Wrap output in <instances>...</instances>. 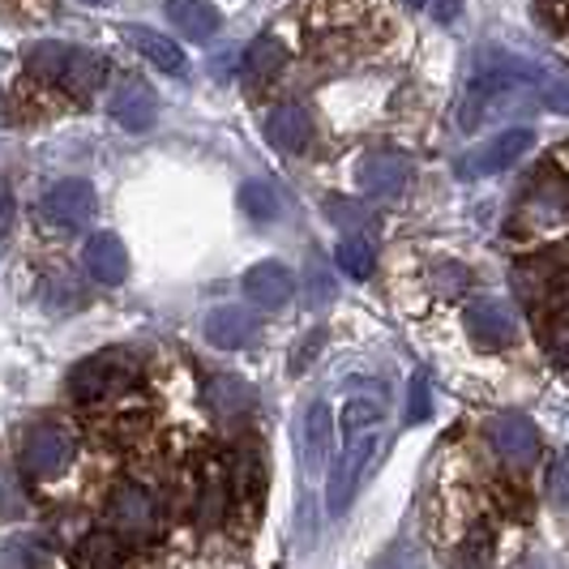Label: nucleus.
<instances>
[{"mask_svg": "<svg viewBox=\"0 0 569 569\" xmlns=\"http://www.w3.org/2000/svg\"><path fill=\"white\" fill-rule=\"evenodd\" d=\"M381 428H386V395H356L342 407V455L330 471V488H326V510L342 513L351 506L356 488L369 471L372 455L381 446Z\"/></svg>", "mask_w": 569, "mask_h": 569, "instance_id": "f257e3e1", "label": "nucleus"}, {"mask_svg": "<svg viewBox=\"0 0 569 569\" xmlns=\"http://www.w3.org/2000/svg\"><path fill=\"white\" fill-rule=\"evenodd\" d=\"M540 78L531 64L506 57H485L476 78L467 86V103H462V129H476L485 124L488 116H497L506 103H518L527 94V82Z\"/></svg>", "mask_w": 569, "mask_h": 569, "instance_id": "f03ea898", "label": "nucleus"}, {"mask_svg": "<svg viewBox=\"0 0 569 569\" xmlns=\"http://www.w3.org/2000/svg\"><path fill=\"white\" fill-rule=\"evenodd\" d=\"M138 377V360L129 351H99L82 365H73L69 372V395L78 402H94V399H112L120 390H129Z\"/></svg>", "mask_w": 569, "mask_h": 569, "instance_id": "7ed1b4c3", "label": "nucleus"}, {"mask_svg": "<svg viewBox=\"0 0 569 569\" xmlns=\"http://www.w3.org/2000/svg\"><path fill=\"white\" fill-rule=\"evenodd\" d=\"M513 283L518 296L531 305V309H552L569 296V249H552L531 261H522L513 270Z\"/></svg>", "mask_w": 569, "mask_h": 569, "instance_id": "20e7f679", "label": "nucleus"}, {"mask_svg": "<svg viewBox=\"0 0 569 569\" xmlns=\"http://www.w3.org/2000/svg\"><path fill=\"white\" fill-rule=\"evenodd\" d=\"M73 432L60 425H34L22 437V471L30 480H52L73 462Z\"/></svg>", "mask_w": 569, "mask_h": 569, "instance_id": "39448f33", "label": "nucleus"}, {"mask_svg": "<svg viewBox=\"0 0 569 569\" xmlns=\"http://www.w3.org/2000/svg\"><path fill=\"white\" fill-rule=\"evenodd\" d=\"M108 527L120 540H150L159 527V506L142 485H120L108 497Z\"/></svg>", "mask_w": 569, "mask_h": 569, "instance_id": "423d86ee", "label": "nucleus"}, {"mask_svg": "<svg viewBox=\"0 0 569 569\" xmlns=\"http://www.w3.org/2000/svg\"><path fill=\"white\" fill-rule=\"evenodd\" d=\"M536 146V133L531 129H506V133H497V138H488L485 146H476L471 154H462L458 159V176H497V171H506L510 163H518L527 150Z\"/></svg>", "mask_w": 569, "mask_h": 569, "instance_id": "0eeeda50", "label": "nucleus"}, {"mask_svg": "<svg viewBox=\"0 0 569 569\" xmlns=\"http://www.w3.org/2000/svg\"><path fill=\"white\" fill-rule=\"evenodd\" d=\"M488 446L497 450V458H506L510 467H531L540 458V432L527 416L506 411L488 420Z\"/></svg>", "mask_w": 569, "mask_h": 569, "instance_id": "6e6552de", "label": "nucleus"}, {"mask_svg": "<svg viewBox=\"0 0 569 569\" xmlns=\"http://www.w3.org/2000/svg\"><path fill=\"white\" fill-rule=\"evenodd\" d=\"M467 330H471V339L488 347V351H497V347H510L518 339V317L506 300H497V296H480L471 309H467Z\"/></svg>", "mask_w": 569, "mask_h": 569, "instance_id": "1a4fd4ad", "label": "nucleus"}, {"mask_svg": "<svg viewBox=\"0 0 569 569\" xmlns=\"http://www.w3.org/2000/svg\"><path fill=\"white\" fill-rule=\"evenodd\" d=\"M360 189L372 193V198H395L407 189V180H411V159L402 154V150H372L360 159Z\"/></svg>", "mask_w": 569, "mask_h": 569, "instance_id": "9d476101", "label": "nucleus"}, {"mask_svg": "<svg viewBox=\"0 0 569 569\" xmlns=\"http://www.w3.org/2000/svg\"><path fill=\"white\" fill-rule=\"evenodd\" d=\"M43 214L60 228H82L94 214V189L90 180H60L43 193Z\"/></svg>", "mask_w": 569, "mask_h": 569, "instance_id": "9b49d317", "label": "nucleus"}, {"mask_svg": "<svg viewBox=\"0 0 569 569\" xmlns=\"http://www.w3.org/2000/svg\"><path fill=\"white\" fill-rule=\"evenodd\" d=\"M108 112H112V120L120 129L146 133V129L154 124V116H159V99H154V90L146 82H124V86H116Z\"/></svg>", "mask_w": 569, "mask_h": 569, "instance_id": "f8f14e48", "label": "nucleus"}, {"mask_svg": "<svg viewBox=\"0 0 569 569\" xmlns=\"http://www.w3.org/2000/svg\"><path fill=\"white\" fill-rule=\"evenodd\" d=\"M86 270H90V279L103 287H120L129 279V253H124V244L108 236V231H99V236H90L86 240Z\"/></svg>", "mask_w": 569, "mask_h": 569, "instance_id": "ddd939ff", "label": "nucleus"}, {"mask_svg": "<svg viewBox=\"0 0 569 569\" xmlns=\"http://www.w3.org/2000/svg\"><path fill=\"white\" fill-rule=\"evenodd\" d=\"M330 441H335V416L326 402H313L300 420V467L305 471H321L326 455H330Z\"/></svg>", "mask_w": 569, "mask_h": 569, "instance_id": "4468645a", "label": "nucleus"}, {"mask_svg": "<svg viewBox=\"0 0 569 569\" xmlns=\"http://www.w3.org/2000/svg\"><path fill=\"white\" fill-rule=\"evenodd\" d=\"M296 291V279L287 274V266L279 261H261L244 274V296L253 300L257 309H283Z\"/></svg>", "mask_w": 569, "mask_h": 569, "instance_id": "2eb2a0df", "label": "nucleus"}, {"mask_svg": "<svg viewBox=\"0 0 569 569\" xmlns=\"http://www.w3.org/2000/svg\"><path fill=\"white\" fill-rule=\"evenodd\" d=\"M206 339L223 351H240L257 339V317L249 309H236V305H223L206 317Z\"/></svg>", "mask_w": 569, "mask_h": 569, "instance_id": "dca6fc26", "label": "nucleus"}, {"mask_svg": "<svg viewBox=\"0 0 569 569\" xmlns=\"http://www.w3.org/2000/svg\"><path fill=\"white\" fill-rule=\"evenodd\" d=\"M309 133H313L309 112H305V108H296V103H283V108H274V112L266 116V142L274 146L279 154H296V150H305Z\"/></svg>", "mask_w": 569, "mask_h": 569, "instance_id": "f3484780", "label": "nucleus"}, {"mask_svg": "<svg viewBox=\"0 0 569 569\" xmlns=\"http://www.w3.org/2000/svg\"><path fill=\"white\" fill-rule=\"evenodd\" d=\"M163 13H168L171 27L180 30L184 39H193V43L214 39V30H219V9L206 4V0H168Z\"/></svg>", "mask_w": 569, "mask_h": 569, "instance_id": "a211bd4d", "label": "nucleus"}, {"mask_svg": "<svg viewBox=\"0 0 569 569\" xmlns=\"http://www.w3.org/2000/svg\"><path fill=\"white\" fill-rule=\"evenodd\" d=\"M206 402H210V411L219 420H236V416H244L253 407V386L240 381V377H210L206 381Z\"/></svg>", "mask_w": 569, "mask_h": 569, "instance_id": "6ab92c4d", "label": "nucleus"}, {"mask_svg": "<svg viewBox=\"0 0 569 569\" xmlns=\"http://www.w3.org/2000/svg\"><path fill=\"white\" fill-rule=\"evenodd\" d=\"M124 39H129L154 69H163V73H184V52L171 43L168 34H159V30H150V27H129Z\"/></svg>", "mask_w": 569, "mask_h": 569, "instance_id": "aec40b11", "label": "nucleus"}, {"mask_svg": "<svg viewBox=\"0 0 569 569\" xmlns=\"http://www.w3.org/2000/svg\"><path fill=\"white\" fill-rule=\"evenodd\" d=\"M527 210L536 219H543V223H561V219H569V189L561 180H552V176H536Z\"/></svg>", "mask_w": 569, "mask_h": 569, "instance_id": "412c9836", "label": "nucleus"}, {"mask_svg": "<svg viewBox=\"0 0 569 569\" xmlns=\"http://www.w3.org/2000/svg\"><path fill=\"white\" fill-rule=\"evenodd\" d=\"M73 52L78 48H69V43H34V48H27V69L43 82H64Z\"/></svg>", "mask_w": 569, "mask_h": 569, "instance_id": "4be33fe9", "label": "nucleus"}, {"mask_svg": "<svg viewBox=\"0 0 569 569\" xmlns=\"http://www.w3.org/2000/svg\"><path fill=\"white\" fill-rule=\"evenodd\" d=\"M120 536L116 531H94L86 536L82 548H78V566L82 569H120L124 566V548H120Z\"/></svg>", "mask_w": 569, "mask_h": 569, "instance_id": "5701e85b", "label": "nucleus"}, {"mask_svg": "<svg viewBox=\"0 0 569 569\" xmlns=\"http://www.w3.org/2000/svg\"><path fill=\"white\" fill-rule=\"evenodd\" d=\"M240 206L257 223H274L279 210H283V198H279V189L270 180H249V184H240Z\"/></svg>", "mask_w": 569, "mask_h": 569, "instance_id": "b1692460", "label": "nucleus"}, {"mask_svg": "<svg viewBox=\"0 0 569 569\" xmlns=\"http://www.w3.org/2000/svg\"><path fill=\"white\" fill-rule=\"evenodd\" d=\"M103 73H108V64H103V57H94V52H73V60H69V73H64V86L69 90H78V94H90L94 86H103Z\"/></svg>", "mask_w": 569, "mask_h": 569, "instance_id": "393cba45", "label": "nucleus"}, {"mask_svg": "<svg viewBox=\"0 0 569 569\" xmlns=\"http://www.w3.org/2000/svg\"><path fill=\"white\" fill-rule=\"evenodd\" d=\"M283 60H287L283 43H279V39H270V34H261V39L249 43V52H244V73H249V78H270Z\"/></svg>", "mask_w": 569, "mask_h": 569, "instance_id": "a878e982", "label": "nucleus"}, {"mask_svg": "<svg viewBox=\"0 0 569 569\" xmlns=\"http://www.w3.org/2000/svg\"><path fill=\"white\" fill-rule=\"evenodd\" d=\"M223 506H228V488H223L219 467H210V471H206V488H201V501H198L201 527H214V522L223 518Z\"/></svg>", "mask_w": 569, "mask_h": 569, "instance_id": "bb28decb", "label": "nucleus"}, {"mask_svg": "<svg viewBox=\"0 0 569 569\" xmlns=\"http://www.w3.org/2000/svg\"><path fill=\"white\" fill-rule=\"evenodd\" d=\"M335 257H339V270L342 274H351V279H369L372 274V244L369 240H360V236L342 240Z\"/></svg>", "mask_w": 569, "mask_h": 569, "instance_id": "cd10ccee", "label": "nucleus"}, {"mask_svg": "<svg viewBox=\"0 0 569 569\" xmlns=\"http://www.w3.org/2000/svg\"><path fill=\"white\" fill-rule=\"evenodd\" d=\"M548 497H552V506L569 510V450L557 455V462L548 467Z\"/></svg>", "mask_w": 569, "mask_h": 569, "instance_id": "c85d7f7f", "label": "nucleus"}, {"mask_svg": "<svg viewBox=\"0 0 569 569\" xmlns=\"http://www.w3.org/2000/svg\"><path fill=\"white\" fill-rule=\"evenodd\" d=\"M540 103L548 112L569 116V78H548V82L540 86Z\"/></svg>", "mask_w": 569, "mask_h": 569, "instance_id": "c756f323", "label": "nucleus"}, {"mask_svg": "<svg viewBox=\"0 0 569 569\" xmlns=\"http://www.w3.org/2000/svg\"><path fill=\"white\" fill-rule=\"evenodd\" d=\"M420 420H428V381L425 372L416 377V386H411V411H407V425H420Z\"/></svg>", "mask_w": 569, "mask_h": 569, "instance_id": "7c9ffc66", "label": "nucleus"}, {"mask_svg": "<svg viewBox=\"0 0 569 569\" xmlns=\"http://www.w3.org/2000/svg\"><path fill=\"white\" fill-rule=\"evenodd\" d=\"M548 351H552L561 365H569V321H561V326L548 330Z\"/></svg>", "mask_w": 569, "mask_h": 569, "instance_id": "2f4dec72", "label": "nucleus"}, {"mask_svg": "<svg viewBox=\"0 0 569 569\" xmlns=\"http://www.w3.org/2000/svg\"><path fill=\"white\" fill-rule=\"evenodd\" d=\"M317 342H321V335H313L309 342H300V347H296V360H291V372H300L305 365H309V360H313V347H317Z\"/></svg>", "mask_w": 569, "mask_h": 569, "instance_id": "473e14b6", "label": "nucleus"}, {"mask_svg": "<svg viewBox=\"0 0 569 569\" xmlns=\"http://www.w3.org/2000/svg\"><path fill=\"white\" fill-rule=\"evenodd\" d=\"M407 4H416V9H420V4H428V0H407Z\"/></svg>", "mask_w": 569, "mask_h": 569, "instance_id": "72a5a7b5", "label": "nucleus"}, {"mask_svg": "<svg viewBox=\"0 0 569 569\" xmlns=\"http://www.w3.org/2000/svg\"><path fill=\"white\" fill-rule=\"evenodd\" d=\"M82 4H103V0H82Z\"/></svg>", "mask_w": 569, "mask_h": 569, "instance_id": "f704fd0d", "label": "nucleus"}, {"mask_svg": "<svg viewBox=\"0 0 569 569\" xmlns=\"http://www.w3.org/2000/svg\"><path fill=\"white\" fill-rule=\"evenodd\" d=\"M536 569H540V566H536Z\"/></svg>", "mask_w": 569, "mask_h": 569, "instance_id": "c9c22d12", "label": "nucleus"}]
</instances>
